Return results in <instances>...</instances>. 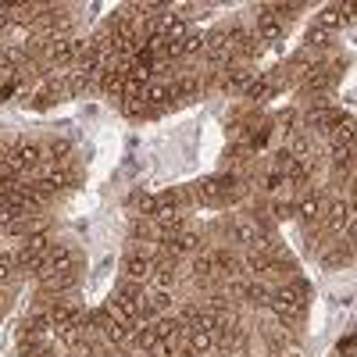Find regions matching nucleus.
<instances>
[{"mask_svg":"<svg viewBox=\"0 0 357 357\" xmlns=\"http://www.w3.org/2000/svg\"><path fill=\"white\" fill-rule=\"evenodd\" d=\"M304 304H307V301H304V296L296 293L293 286L272 289V296H268V307H272V311H275V314H279V318H282L286 325H289V321H301V318H304Z\"/></svg>","mask_w":357,"mask_h":357,"instance_id":"1","label":"nucleus"},{"mask_svg":"<svg viewBox=\"0 0 357 357\" xmlns=\"http://www.w3.org/2000/svg\"><path fill=\"white\" fill-rule=\"evenodd\" d=\"M229 232H232V240L240 247H247V250H264L268 247V229L254 218H236Z\"/></svg>","mask_w":357,"mask_h":357,"instance_id":"2","label":"nucleus"},{"mask_svg":"<svg viewBox=\"0 0 357 357\" xmlns=\"http://www.w3.org/2000/svg\"><path fill=\"white\" fill-rule=\"evenodd\" d=\"M261 43L268 40V43H275V40H282L286 36V25L272 15V4H261L257 8V33H254Z\"/></svg>","mask_w":357,"mask_h":357,"instance_id":"3","label":"nucleus"},{"mask_svg":"<svg viewBox=\"0 0 357 357\" xmlns=\"http://www.w3.org/2000/svg\"><path fill=\"white\" fill-rule=\"evenodd\" d=\"M154 264H158V261H154L151 254H139V250H136V254L126 257L122 268H126V279H129V282H146V279H151V272H154Z\"/></svg>","mask_w":357,"mask_h":357,"instance_id":"4","label":"nucleus"},{"mask_svg":"<svg viewBox=\"0 0 357 357\" xmlns=\"http://www.w3.org/2000/svg\"><path fill=\"white\" fill-rule=\"evenodd\" d=\"M200 250V236L197 232H178V236H165V254L175 261L178 254H193Z\"/></svg>","mask_w":357,"mask_h":357,"instance_id":"5","label":"nucleus"},{"mask_svg":"<svg viewBox=\"0 0 357 357\" xmlns=\"http://www.w3.org/2000/svg\"><path fill=\"white\" fill-rule=\"evenodd\" d=\"M93 79H97V72L89 68V65H79L75 72H68V79H65V86H68V93L72 97H82L89 86H93Z\"/></svg>","mask_w":357,"mask_h":357,"instance_id":"6","label":"nucleus"},{"mask_svg":"<svg viewBox=\"0 0 357 357\" xmlns=\"http://www.w3.org/2000/svg\"><path fill=\"white\" fill-rule=\"evenodd\" d=\"M325 225H329L333 232H340L343 225H350V204L347 200H333V204H325Z\"/></svg>","mask_w":357,"mask_h":357,"instance_id":"7","label":"nucleus"},{"mask_svg":"<svg viewBox=\"0 0 357 357\" xmlns=\"http://www.w3.org/2000/svg\"><path fill=\"white\" fill-rule=\"evenodd\" d=\"M200 93V79L193 75V72H186V75H178L175 82H172V100H193Z\"/></svg>","mask_w":357,"mask_h":357,"instance_id":"8","label":"nucleus"},{"mask_svg":"<svg viewBox=\"0 0 357 357\" xmlns=\"http://www.w3.org/2000/svg\"><path fill=\"white\" fill-rule=\"evenodd\" d=\"M243 268H247L250 275H264V272H279V261L268 257L264 250H250V254L243 257Z\"/></svg>","mask_w":357,"mask_h":357,"instance_id":"9","label":"nucleus"},{"mask_svg":"<svg viewBox=\"0 0 357 357\" xmlns=\"http://www.w3.org/2000/svg\"><path fill=\"white\" fill-rule=\"evenodd\" d=\"M172 100V82H146L143 86V104H151V107H165Z\"/></svg>","mask_w":357,"mask_h":357,"instance_id":"10","label":"nucleus"},{"mask_svg":"<svg viewBox=\"0 0 357 357\" xmlns=\"http://www.w3.org/2000/svg\"><path fill=\"white\" fill-rule=\"evenodd\" d=\"M293 215H301L304 222H321V215H325V200L311 193V197H304L301 204L293 207Z\"/></svg>","mask_w":357,"mask_h":357,"instance_id":"11","label":"nucleus"},{"mask_svg":"<svg viewBox=\"0 0 357 357\" xmlns=\"http://www.w3.org/2000/svg\"><path fill=\"white\" fill-rule=\"evenodd\" d=\"M172 311V293L168 289H154L151 296H143V314H168Z\"/></svg>","mask_w":357,"mask_h":357,"instance_id":"12","label":"nucleus"},{"mask_svg":"<svg viewBox=\"0 0 357 357\" xmlns=\"http://www.w3.org/2000/svg\"><path fill=\"white\" fill-rule=\"evenodd\" d=\"M175 279H178V268H175V261H161V264H154L151 282H154L158 289H172V286H175Z\"/></svg>","mask_w":357,"mask_h":357,"instance_id":"13","label":"nucleus"},{"mask_svg":"<svg viewBox=\"0 0 357 357\" xmlns=\"http://www.w3.org/2000/svg\"><path fill=\"white\" fill-rule=\"evenodd\" d=\"M15 151H18V158H22V165H25V172H33V168H36V165L43 161V154H47V151H43V146H40V143H18V146H15Z\"/></svg>","mask_w":357,"mask_h":357,"instance_id":"14","label":"nucleus"},{"mask_svg":"<svg viewBox=\"0 0 357 357\" xmlns=\"http://www.w3.org/2000/svg\"><path fill=\"white\" fill-rule=\"evenodd\" d=\"M250 79H254V72H250L247 65H232V68L225 72V86H229V89H247Z\"/></svg>","mask_w":357,"mask_h":357,"instance_id":"15","label":"nucleus"},{"mask_svg":"<svg viewBox=\"0 0 357 357\" xmlns=\"http://www.w3.org/2000/svg\"><path fill=\"white\" fill-rule=\"evenodd\" d=\"M100 333H104V340H107V343H114V347H118V343H126V340H132V333H129V325H122V321H114V318H107V325H104Z\"/></svg>","mask_w":357,"mask_h":357,"instance_id":"16","label":"nucleus"},{"mask_svg":"<svg viewBox=\"0 0 357 357\" xmlns=\"http://www.w3.org/2000/svg\"><path fill=\"white\" fill-rule=\"evenodd\" d=\"M154 333H158V340H178V333H183V321L165 314V318L154 321Z\"/></svg>","mask_w":357,"mask_h":357,"instance_id":"17","label":"nucleus"},{"mask_svg":"<svg viewBox=\"0 0 357 357\" xmlns=\"http://www.w3.org/2000/svg\"><path fill=\"white\" fill-rule=\"evenodd\" d=\"M193 275H197V282H207V279H215V261H211V250H207V254H197V257H193Z\"/></svg>","mask_w":357,"mask_h":357,"instance_id":"18","label":"nucleus"},{"mask_svg":"<svg viewBox=\"0 0 357 357\" xmlns=\"http://www.w3.org/2000/svg\"><path fill=\"white\" fill-rule=\"evenodd\" d=\"M218 321H222V314H215V311H197V318L190 321V329H197V333H211V336H215Z\"/></svg>","mask_w":357,"mask_h":357,"instance_id":"19","label":"nucleus"},{"mask_svg":"<svg viewBox=\"0 0 357 357\" xmlns=\"http://www.w3.org/2000/svg\"><path fill=\"white\" fill-rule=\"evenodd\" d=\"M197 200H204V204H215V200H222V186H218V178H204V183H197Z\"/></svg>","mask_w":357,"mask_h":357,"instance_id":"20","label":"nucleus"},{"mask_svg":"<svg viewBox=\"0 0 357 357\" xmlns=\"http://www.w3.org/2000/svg\"><path fill=\"white\" fill-rule=\"evenodd\" d=\"M247 93H250L254 100H264V97H272V93H275V79H250Z\"/></svg>","mask_w":357,"mask_h":357,"instance_id":"21","label":"nucleus"},{"mask_svg":"<svg viewBox=\"0 0 357 357\" xmlns=\"http://www.w3.org/2000/svg\"><path fill=\"white\" fill-rule=\"evenodd\" d=\"M40 282H43V289H68L75 282V272H54V275H43Z\"/></svg>","mask_w":357,"mask_h":357,"instance_id":"22","label":"nucleus"},{"mask_svg":"<svg viewBox=\"0 0 357 357\" xmlns=\"http://www.w3.org/2000/svg\"><path fill=\"white\" fill-rule=\"evenodd\" d=\"M343 22V8H325L321 15H318V25L314 29H321V33H329V29H336Z\"/></svg>","mask_w":357,"mask_h":357,"instance_id":"23","label":"nucleus"},{"mask_svg":"<svg viewBox=\"0 0 357 357\" xmlns=\"http://www.w3.org/2000/svg\"><path fill=\"white\" fill-rule=\"evenodd\" d=\"M204 43H207L204 33H186V40L178 47H183V57H193V54H204Z\"/></svg>","mask_w":357,"mask_h":357,"instance_id":"24","label":"nucleus"},{"mask_svg":"<svg viewBox=\"0 0 357 357\" xmlns=\"http://www.w3.org/2000/svg\"><path fill=\"white\" fill-rule=\"evenodd\" d=\"M268 296H272V289H268L264 282H247L243 301H250V304H268Z\"/></svg>","mask_w":357,"mask_h":357,"instance_id":"25","label":"nucleus"},{"mask_svg":"<svg viewBox=\"0 0 357 357\" xmlns=\"http://www.w3.org/2000/svg\"><path fill=\"white\" fill-rule=\"evenodd\" d=\"M211 347H215V336H211V333L190 329V350H193V354H204V350H211Z\"/></svg>","mask_w":357,"mask_h":357,"instance_id":"26","label":"nucleus"},{"mask_svg":"<svg viewBox=\"0 0 357 357\" xmlns=\"http://www.w3.org/2000/svg\"><path fill=\"white\" fill-rule=\"evenodd\" d=\"M68 154H72V143H68V139H54V143H50V151H47V158H50L54 165L68 161Z\"/></svg>","mask_w":357,"mask_h":357,"instance_id":"27","label":"nucleus"},{"mask_svg":"<svg viewBox=\"0 0 357 357\" xmlns=\"http://www.w3.org/2000/svg\"><path fill=\"white\" fill-rule=\"evenodd\" d=\"M354 161V146H333V168L336 172H347Z\"/></svg>","mask_w":357,"mask_h":357,"instance_id":"28","label":"nucleus"},{"mask_svg":"<svg viewBox=\"0 0 357 357\" xmlns=\"http://www.w3.org/2000/svg\"><path fill=\"white\" fill-rule=\"evenodd\" d=\"M132 340H136V347H143V350H154V347H158V333H154V321H151V325H143V329H139V333H136Z\"/></svg>","mask_w":357,"mask_h":357,"instance_id":"29","label":"nucleus"},{"mask_svg":"<svg viewBox=\"0 0 357 357\" xmlns=\"http://www.w3.org/2000/svg\"><path fill=\"white\" fill-rule=\"evenodd\" d=\"M325 47H329V33L311 29V33H307V50H325Z\"/></svg>","mask_w":357,"mask_h":357,"instance_id":"30","label":"nucleus"},{"mask_svg":"<svg viewBox=\"0 0 357 357\" xmlns=\"http://www.w3.org/2000/svg\"><path fill=\"white\" fill-rule=\"evenodd\" d=\"M15 268H18V264H15V254H0V282H8Z\"/></svg>","mask_w":357,"mask_h":357,"instance_id":"31","label":"nucleus"},{"mask_svg":"<svg viewBox=\"0 0 357 357\" xmlns=\"http://www.w3.org/2000/svg\"><path fill=\"white\" fill-rule=\"evenodd\" d=\"M154 211H158V197H151V193H143V197H139V215H146V218H154Z\"/></svg>","mask_w":357,"mask_h":357,"instance_id":"32","label":"nucleus"},{"mask_svg":"<svg viewBox=\"0 0 357 357\" xmlns=\"http://www.w3.org/2000/svg\"><path fill=\"white\" fill-rule=\"evenodd\" d=\"M347 257H350V247H347V250L340 247V250H333V254H325V264H343Z\"/></svg>","mask_w":357,"mask_h":357,"instance_id":"33","label":"nucleus"},{"mask_svg":"<svg viewBox=\"0 0 357 357\" xmlns=\"http://www.w3.org/2000/svg\"><path fill=\"white\" fill-rule=\"evenodd\" d=\"M272 215H275V218H289V215H293V204L275 200V204H272Z\"/></svg>","mask_w":357,"mask_h":357,"instance_id":"34","label":"nucleus"},{"mask_svg":"<svg viewBox=\"0 0 357 357\" xmlns=\"http://www.w3.org/2000/svg\"><path fill=\"white\" fill-rule=\"evenodd\" d=\"M282 183H286V178H282L279 172H272V175H268V190H279Z\"/></svg>","mask_w":357,"mask_h":357,"instance_id":"35","label":"nucleus"},{"mask_svg":"<svg viewBox=\"0 0 357 357\" xmlns=\"http://www.w3.org/2000/svg\"><path fill=\"white\" fill-rule=\"evenodd\" d=\"M11 22H15V18H11L4 8H0V33H8V29H11Z\"/></svg>","mask_w":357,"mask_h":357,"instance_id":"36","label":"nucleus"},{"mask_svg":"<svg viewBox=\"0 0 357 357\" xmlns=\"http://www.w3.org/2000/svg\"><path fill=\"white\" fill-rule=\"evenodd\" d=\"M293 118H296L293 111H282V114H279V126H293Z\"/></svg>","mask_w":357,"mask_h":357,"instance_id":"37","label":"nucleus"},{"mask_svg":"<svg viewBox=\"0 0 357 357\" xmlns=\"http://www.w3.org/2000/svg\"><path fill=\"white\" fill-rule=\"evenodd\" d=\"M97 357H118V354H107V350H104V354H97Z\"/></svg>","mask_w":357,"mask_h":357,"instance_id":"38","label":"nucleus"}]
</instances>
